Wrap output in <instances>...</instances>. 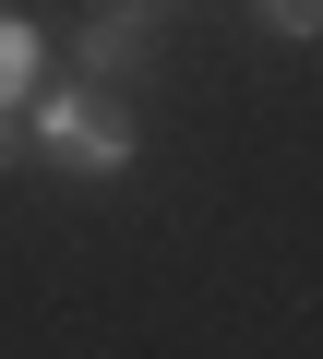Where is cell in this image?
<instances>
[{
    "label": "cell",
    "mask_w": 323,
    "mask_h": 359,
    "mask_svg": "<svg viewBox=\"0 0 323 359\" xmlns=\"http://www.w3.org/2000/svg\"><path fill=\"white\" fill-rule=\"evenodd\" d=\"M263 25H275V36H311V25H323V0H263Z\"/></svg>",
    "instance_id": "obj_4"
},
{
    "label": "cell",
    "mask_w": 323,
    "mask_h": 359,
    "mask_svg": "<svg viewBox=\"0 0 323 359\" xmlns=\"http://www.w3.org/2000/svg\"><path fill=\"white\" fill-rule=\"evenodd\" d=\"M72 72L84 84H144L156 72V0H96L72 25Z\"/></svg>",
    "instance_id": "obj_2"
},
{
    "label": "cell",
    "mask_w": 323,
    "mask_h": 359,
    "mask_svg": "<svg viewBox=\"0 0 323 359\" xmlns=\"http://www.w3.org/2000/svg\"><path fill=\"white\" fill-rule=\"evenodd\" d=\"M25 132H36V156L48 168H84V180H108V168H132L144 156V132H132V96L120 84H36V108H25Z\"/></svg>",
    "instance_id": "obj_1"
},
{
    "label": "cell",
    "mask_w": 323,
    "mask_h": 359,
    "mask_svg": "<svg viewBox=\"0 0 323 359\" xmlns=\"http://www.w3.org/2000/svg\"><path fill=\"white\" fill-rule=\"evenodd\" d=\"M36 84H48V36L25 13H0V108H36Z\"/></svg>",
    "instance_id": "obj_3"
},
{
    "label": "cell",
    "mask_w": 323,
    "mask_h": 359,
    "mask_svg": "<svg viewBox=\"0 0 323 359\" xmlns=\"http://www.w3.org/2000/svg\"><path fill=\"white\" fill-rule=\"evenodd\" d=\"M36 156V132H25V108H0V168H25Z\"/></svg>",
    "instance_id": "obj_5"
}]
</instances>
